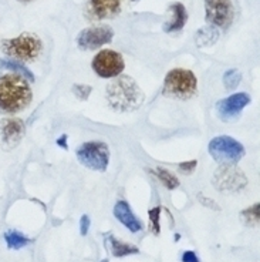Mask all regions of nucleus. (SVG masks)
Returning <instances> with one entry per match:
<instances>
[{
	"instance_id": "nucleus-17",
	"label": "nucleus",
	"mask_w": 260,
	"mask_h": 262,
	"mask_svg": "<svg viewBox=\"0 0 260 262\" xmlns=\"http://www.w3.org/2000/svg\"><path fill=\"white\" fill-rule=\"evenodd\" d=\"M218 39H219V32H218L216 27H202L195 34V45L198 47H208L215 45Z\"/></svg>"
},
{
	"instance_id": "nucleus-30",
	"label": "nucleus",
	"mask_w": 260,
	"mask_h": 262,
	"mask_svg": "<svg viewBox=\"0 0 260 262\" xmlns=\"http://www.w3.org/2000/svg\"><path fill=\"white\" fill-rule=\"evenodd\" d=\"M131 2H137V0H131Z\"/></svg>"
},
{
	"instance_id": "nucleus-21",
	"label": "nucleus",
	"mask_w": 260,
	"mask_h": 262,
	"mask_svg": "<svg viewBox=\"0 0 260 262\" xmlns=\"http://www.w3.org/2000/svg\"><path fill=\"white\" fill-rule=\"evenodd\" d=\"M152 174H155L156 177L159 178V181L168 188V190H175L179 185V180L171 172V171L165 170L162 167H158L155 170H152Z\"/></svg>"
},
{
	"instance_id": "nucleus-31",
	"label": "nucleus",
	"mask_w": 260,
	"mask_h": 262,
	"mask_svg": "<svg viewBox=\"0 0 260 262\" xmlns=\"http://www.w3.org/2000/svg\"><path fill=\"white\" fill-rule=\"evenodd\" d=\"M103 262H108V261H107V259H105V261H103Z\"/></svg>"
},
{
	"instance_id": "nucleus-6",
	"label": "nucleus",
	"mask_w": 260,
	"mask_h": 262,
	"mask_svg": "<svg viewBox=\"0 0 260 262\" xmlns=\"http://www.w3.org/2000/svg\"><path fill=\"white\" fill-rule=\"evenodd\" d=\"M77 158L84 167L94 171H105L110 163L108 145L103 141H88L80 145L77 150Z\"/></svg>"
},
{
	"instance_id": "nucleus-25",
	"label": "nucleus",
	"mask_w": 260,
	"mask_h": 262,
	"mask_svg": "<svg viewBox=\"0 0 260 262\" xmlns=\"http://www.w3.org/2000/svg\"><path fill=\"white\" fill-rule=\"evenodd\" d=\"M196 161L195 160H192V161H186V163H181L179 165H178V168H179V171L181 172H183V174H192L194 172V170L196 168Z\"/></svg>"
},
{
	"instance_id": "nucleus-4",
	"label": "nucleus",
	"mask_w": 260,
	"mask_h": 262,
	"mask_svg": "<svg viewBox=\"0 0 260 262\" xmlns=\"http://www.w3.org/2000/svg\"><path fill=\"white\" fill-rule=\"evenodd\" d=\"M198 81L194 73L186 69H174L163 80V94L174 98H189L196 93Z\"/></svg>"
},
{
	"instance_id": "nucleus-20",
	"label": "nucleus",
	"mask_w": 260,
	"mask_h": 262,
	"mask_svg": "<svg viewBox=\"0 0 260 262\" xmlns=\"http://www.w3.org/2000/svg\"><path fill=\"white\" fill-rule=\"evenodd\" d=\"M260 218V204L256 203L252 207H249L246 210L241 212L242 223L247 225V227H257L259 225Z\"/></svg>"
},
{
	"instance_id": "nucleus-5",
	"label": "nucleus",
	"mask_w": 260,
	"mask_h": 262,
	"mask_svg": "<svg viewBox=\"0 0 260 262\" xmlns=\"http://www.w3.org/2000/svg\"><path fill=\"white\" fill-rule=\"evenodd\" d=\"M209 154L221 165H234L245 156V147L232 137L219 136L210 140L208 145Z\"/></svg>"
},
{
	"instance_id": "nucleus-28",
	"label": "nucleus",
	"mask_w": 260,
	"mask_h": 262,
	"mask_svg": "<svg viewBox=\"0 0 260 262\" xmlns=\"http://www.w3.org/2000/svg\"><path fill=\"white\" fill-rule=\"evenodd\" d=\"M57 144L60 145V147H63L64 150H67L68 147H67V136H63V137H60L59 140H57Z\"/></svg>"
},
{
	"instance_id": "nucleus-16",
	"label": "nucleus",
	"mask_w": 260,
	"mask_h": 262,
	"mask_svg": "<svg viewBox=\"0 0 260 262\" xmlns=\"http://www.w3.org/2000/svg\"><path fill=\"white\" fill-rule=\"evenodd\" d=\"M110 248L111 254L117 258H123V256L131 255V254H138L139 249L131 244L123 243V241H118L117 238H114V235H108L107 238V249Z\"/></svg>"
},
{
	"instance_id": "nucleus-9",
	"label": "nucleus",
	"mask_w": 260,
	"mask_h": 262,
	"mask_svg": "<svg viewBox=\"0 0 260 262\" xmlns=\"http://www.w3.org/2000/svg\"><path fill=\"white\" fill-rule=\"evenodd\" d=\"M205 14L210 26L228 29L234 17L233 3L232 0H205Z\"/></svg>"
},
{
	"instance_id": "nucleus-14",
	"label": "nucleus",
	"mask_w": 260,
	"mask_h": 262,
	"mask_svg": "<svg viewBox=\"0 0 260 262\" xmlns=\"http://www.w3.org/2000/svg\"><path fill=\"white\" fill-rule=\"evenodd\" d=\"M90 10L96 19H112L121 12L120 0H90Z\"/></svg>"
},
{
	"instance_id": "nucleus-1",
	"label": "nucleus",
	"mask_w": 260,
	"mask_h": 262,
	"mask_svg": "<svg viewBox=\"0 0 260 262\" xmlns=\"http://www.w3.org/2000/svg\"><path fill=\"white\" fill-rule=\"evenodd\" d=\"M32 87L19 74L0 76V112L19 113L30 105Z\"/></svg>"
},
{
	"instance_id": "nucleus-18",
	"label": "nucleus",
	"mask_w": 260,
	"mask_h": 262,
	"mask_svg": "<svg viewBox=\"0 0 260 262\" xmlns=\"http://www.w3.org/2000/svg\"><path fill=\"white\" fill-rule=\"evenodd\" d=\"M0 69H5L9 72H13L14 74H19L21 77H25L27 81L33 83L34 81V76H33L32 70H29L23 63H19L17 60L13 59H0Z\"/></svg>"
},
{
	"instance_id": "nucleus-12",
	"label": "nucleus",
	"mask_w": 260,
	"mask_h": 262,
	"mask_svg": "<svg viewBox=\"0 0 260 262\" xmlns=\"http://www.w3.org/2000/svg\"><path fill=\"white\" fill-rule=\"evenodd\" d=\"M250 103V96L247 93H236L230 97L223 98L216 103L218 117L223 121H233L239 117L242 110Z\"/></svg>"
},
{
	"instance_id": "nucleus-27",
	"label": "nucleus",
	"mask_w": 260,
	"mask_h": 262,
	"mask_svg": "<svg viewBox=\"0 0 260 262\" xmlns=\"http://www.w3.org/2000/svg\"><path fill=\"white\" fill-rule=\"evenodd\" d=\"M182 262H199V258L194 251H185L182 254Z\"/></svg>"
},
{
	"instance_id": "nucleus-29",
	"label": "nucleus",
	"mask_w": 260,
	"mask_h": 262,
	"mask_svg": "<svg viewBox=\"0 0 260 262\" xmlns=\"http://www.w3.org/2000/svg\"><path fill=\"white\" fill-rule=\"evenodd\" d=\"M20 2H30V0H20Z\"/></svg>"
},
{
	"instance_id": "nucleus-13",
	"label": "nucleus",
	"mask_w": 260,
	"mask_h": 262,
	"mask_svg": "<svg viewBox=\"0 0 260 262\" xmlns=\"http://www.w3.org/2000/svg\"><path fill=\"white\" fill-rule=\"evenodd\" d=\"M114 215H115V218H117L120 223L123 224L125 228H128L134 234H137V232H139L143 229V223L132 212L130 204L127 203V201L121 200V201H118L115 204V207H114Z\"/></svg>"
},
{
	"instance_id": "nucleus-15",
	"label": "nucleus",
	"mask_w": 260,
	"mask_h": 262,
	"mask_svg": "<svg viewBox=\"0 0 260 262\" xmlns=\"http://www.w3.org/2000/svg\"><path fill=\"white\" fill-rule=\"evenodd\" d=\"M169 9L172 12V17L167 25H163V30L168 33L182 30L188 21V12H186L185 6L181 2H176V3H172Z\"/></svg>"
},
{
	"instance_id": "nucleus-10",
	"label": "nucleus",
	"mask_w": 260,
	"mask_h": 262,
	"mask_svg": "<svg viewBox=\"0 0 260 262\" xmlns=\"http://www.w3.org/2000/svg\"><path fill=\"white\" fill-rule=\"evenodd\" d=\"M112 37H114V30L110 26L100 25V26L87 27L77 36V46L81 50H97L107 43H110Z\"/></svg>"
},
{
	"instance_id": "nucleus-3",
	"label": "nucleus",
	"mask_w": 260,
	"mask_h": 262,
	"mask_svg": "<svg viewBox=\"0 0 260 262\" xmlns=\"http://www.w3.org/2000/svg\"><path fill=\"white\" fill-rule=\"evenodd\" d=\"M43 49L41 40L33 33H21L14 39L2 41V52L17 61H33L40 56Z\"/></svg>"
},
{
	"instance_id": "nucleus-23",
	"label": "nucleus",
	"mask_w": 260,
	"mask_h": 262,
	"mask_svg": "<svg viewBox=\"0 0 260 262\" xmlns=\"http://www.w3.org/2000/svg\"><path fill=\"white\" fill-rule=\"evenodd\" d=\"M161 212H162V208H161V207L151 208L150 212H148L151 223V231H152L155 235H159V232H161V225H159V216H161Z\"/></svg>"
},
{
	"instance_id": "nucleus-24",
	"label": "nucleus",
	"mask_w": 260,
	"mask_h": 262,
	"mask_svg": "<svg viewBox=\"0 0 260 262\" xmlns=\"http://www.w3.org/2000/svg\"><path fill=\"white\" fill-rule=\"evenodd\" d=\"M73 93H74L80 100H87L88 96H90V93H91V87L87 84H74V87H73Z\"/></svg>"
},
{
	"instance_id": "nucleus-8",
	"label": "nucleus",
	"mask_w": 260,
	"mask_h": 262,
	"mask_svg": "<svg viewBox=\"0 0 260 262\" xmlns=\"http://www.w3.org/2000/svg\"><path fill=\"white\" fill-rule=\"evenodd\" d=\"M247 184L246 176L234 165H221L215 171L214 185L218 191L236 192L245 188Z\"/></svg>"
},
{
	"instance_id": "nucleus-2",
	"label": "nucleus",
	"mask_w": 260,
	"mask_h": 262,
	"mask_svg": "<svg viewBox=\"0 0 260 262\" xmlns=\"http://www.w3.org/2000/svg\"><path fill=\"white\" fill-rule=\"evenodd\" d=\"M107 100L117 112H132L143 104L144 93L135 80L120 74L107 85Z\"/></svg>"
},
{
	"instance_id": "nucleus-11",
	"label": "nucleus",
	"mask_w": 260,
	"mask_h": 262,
	"mask_svg": "<svg viewBox=\"0 0 260 262\" xmlns=\"http://www.w3.org/2000/svg\"><path fill=\"white\" fill-rule=\"evenodd\" d=\"M25 123L20 118H3L0 121V144L3 150H13L25 136Z\"/></svg>"
},
{
	"instance_id": "nucleus-19",
	"label": "nucleus",
	"mask_w": 260,
	"mask_h": 262,
	"mask_svg": "<svg viewBox=\"0 0 260 262\" xmlns=\"http://www.w3.org/2000/svg\"><path fill=\"white\" fill-rule=\"evenodd\" d=\"M5 241H6L7 247L10 249H21L32 243L30 238H27L25 234H21L19 231H7V232H5Z\"/></svg>"
},
{
	"instance_id": "nucleus-26",
	"label": "nucleus",
	"mask_w": 260,
	"mask_h": 262,
	"mask_svg": "<svg viewBox=\"0 0 260 262\" xmlns=\"http://www.w3.org/2000/svg\"><path fill=\"white\" fill-rule=\"evenodd\" d=\"M90 216L83 215L80 220V232L81 235H87L88 234V229H90Z\"/></svg>"
},
{
	"instance_id": "nucleus-22",
	"label": "nucleus",
	"mask_w": 260,
	"mask_h": 262,
	"mask_svg": "<svg viewBox=\"0 0 260 262\" xmlns=\"http://www.w3.org/2000/svg\"><path fill=\"white\" fill-rule=\"evenodd\" d=\"M241 80L242 74L238 69H230V70H228V72L225 73V76H223V83H225L228 90H233V89H236L238 85L241 84Z\"/></svg>"
},
{
	"instance_id": "nucleus-7",
	"label": "nucleus",
	"mask_w": 260,
	"mask_h": 262,
	"mask_svg": "<svg viewBox=\"0 0 260 262\" xmlns=\"http://www.w3.org/2000/svg\"><path fill=\"white\" fill-rule=\"evenodd\" d=\"M92 70L103 79L117 77L125 69L124 57L114 50H101L92 59Z\"/></svg>"
}]
</instances>
